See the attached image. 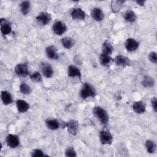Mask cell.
I'll list each match as a JSON object with an SVG mask.
<instances>
[{
	"label": "cell",
	"instance_id": "cell-1",
	"mask_svg": "<svg viewBox=\"0 0 157 157\" xmlns=\"http://www.w3.org/2000/svg\"><path fill=\"white\" fill-rule=\"evenodd\" d=\"M93 113L102 124H106L109 122V118L107 112L101 107H95L93 109Z\"/></svg>",
	"mask_w": 157,
	"mask_h": 157
},
{
	"label": "cell",
	"instance_id": "cell-2",
	"mask_svg": "<svg viewBox=\"0 0 157 157\" xmlns=\"http://www.w3.org/2000/svg\"><path fill=\"white\" fill-rule=\"evenodd\" d=\"M96 91L94 87L89 83H85L80 91V96L83 99H85L89 97H94Z\"/></svg>",
	"mask_w": 157,
	"mask_h": 157
},
{
	"label": "cell",
	"instance_id": "cell-3",
	"mask_svg": "<svg viewBox=\"0 0 157 157\" xmlns=\"http://www.w3.org/2000/svg\"><path fill=\"white\" fill-rule=\"evenodd\" d=\"M99 139L102 144H111L113 140V137L110 132L106 130H102L100 132Z\"/></svg>",
	"mask_w": 157,
	"mask_h": 157
},
{
	"label": "cell",
	"instance_id": "cell-4",
	"mask_svg": "<svg viewBox=\"0 0 157 157\" xmlns=\"http://www.w3.org/2000/svg\"><path fill=\"white\" fill-rule=\"evenodd\" d=\"M67 29L66 26L61 21H56L53 25V31L56 35H62L66 32Z\"/></svg>",
	"mask_w": 157,
	"mask_h": 157
},
{
	"label": "cell",
	"instance_id": "cell-5",
	"mask_svg": "<svg viewBox=\"0 0 157 157\" xmlns=\"http://www.w3.org/2000/svg\"><path fill=\"white\" fill-rule=\"evenodd\" d=\"M15 72L20 77H26L28 75V69L26 63L18 64L15 67Z\"/></svg>",
	"mask_w": 157,
	"mask_h": 157
},
{
	"label": "cell",
	"instance_id": "cell-6",
	"mask_svg": "<svg viewBox=\"0 0 157 157\" xmlns=\"http://www.w3.org/2000/svg\"><path fill=\"white\" fill-rule=\"evenodd\" d=\"M51 20H52V17L50 14L45 12H40L36 17L37 21L42 25H47L50 22Z\"/></svg>",
	"mask_w": 157,
	"mask_h": 157
},
{
	"label": "cell",
	"instance_id": "cell-7",
	"mask_svg": "<svg viewBox=\"0 0 157 157\" xmlns=\"http://www.w3.org/2000/svg\"><path fill=\"white\" fill-rule=\"evenodd\" d=\"M1 31L3 35H7L11 33L12 28L10 22L6 19L1 18L0 20Z\"/></svg>",
	"mask_w": 157,
	"mask_h": 157
},
{
	"label": "cell",
	"instance_id": "cell-8",
	"mask_svg": "<svg viewBox=\"0 0 157 157\" xmlns=\"http://www.w3.org/2000/svg\"><path fill=\"white\" fill-rule=\"evenodd\" d=\"M40 66L42 72L45 77L50 78L53 76V70L50 64L47 63H41Z\"/></svg>",
	"mask_w": 157,
	"mask_h": 157
},
{
	"label": "cell",
	"instance_id": "cell-9",
	"mask_svg": "<svg viewBox=\"0 0 157 157\" xmlns=\"http://www.w3.org/2000/svg\"><path fill=\"white\" fill-rule=\"evenodd\" d=\"M139 45V42L132 38H128L125 42V47L129 52H134L136 50Z\"/></svg>",
	"mask_w": 157,
	"mask_h": 157
},
{
	"label": "cell",
	"instance_id": "cell-10",
	"mask_svg": "<svg viewBox=\"0 0 157 157\" xmlns=\"http://www.w3.org/2000/svg\"><path fill=\"white\" fill-rule=\"evenodd\" d=\"M6 143L10 148H15L18 146L20 142L17 136L14 134H9L6 137Z\"/></svg>",
	"mask_w": 157,
	"mask_h": 157
},
{
	"label": "cell",
	"instance_id": "cell-11",
	"mask_svg": "<svg viewBox=\"0 0 157 157\" xmlns=\"http://www.w3.org/2000/svg\"><path fill=\"white\" fill-rule=\"evenodd\" d=\"M67 130L70 134L75 136L77 134L78 129V123L76 120H71L66 124Z\"/></svg>",
	"mask_w": 157,
	"mask_h": 157
},
{
	"label": "cell",
	"instance_id": "cell-12",
	"mask_svg": "<svg viewBox=\"0 0 157 157\" xmlns=\"http://www.w3.org/2000/svg\"><path fill=\"white\" fill-rule=\"evenodd\" d=\"M115 62L117 65L121 67H126L129 66L131 64V61L129 59L123 55H118L115 58Z\"/></svg>",
	"mask_w": 157,
	"mask_h": 157
},
{
	"label": "cell",
	"instance_id": "cell-13",
	"mask_svg": "<svg viewBox=\"0 0 157 157\" xmlns=\"http://www.w3.org/2000/svg\"><path fill=\"white\" fill-rule=\"evenodd\" d=\"M46 54L51 59H58L59 58L57 49L54 45H50L46 48Z\"/></svg>",
	"mask_w": 157,
	"mask_h": 157
},
{
	"label": "cell",
	"instance_id": "cell-14",
	"mask_svg": "<svg viewBox=\"0 0 157 157\" xmlns=\"http://www.w3.org/2000/svg\"><path fill=\"white\" fill-rule=\"evenodd\" d=\"M91 15L93 18L97 21H100L102 20L104 17L103 12L100 8L98 7H95L93 9L91 12Z\"/></svg>",
	"mask_w": 157,
	"mask_h": 157
},
{
	"label": "cell",
	"instance_id": "cell-15",
	"mask_svg": "<svg viewBox=\"0 0 157 157\" xmlns=\"http://www.w3.org/2000/svg\"><path fill=\"white\" fill-rule=\"evenodd\" d=\"M85 13L80 8L73 9L71 12V16L73 19L84 20L85 18Z\"/></svg>",
	"mask_w": 157,
	"mask_h": 157
},
{
	"label": "cell",
	"instance_id": "cell-16",
	"mask_svg": "<svg viewBox=\"0 0 157 157\" xmlns=\"http://www.w3.org/2000/svg\"><path fill=\"white\" fill-rule=\"evenodd\" d=\"M67 74H68V76L70 77H77L78 78H81L80 71L77 67L74 65H71L68 67Z\"/></svg>",
	"mask_w": 157,
	"mask_h": 157
},
{
	"label": "cell",
	"instance_id": "cell-17",
	"mask_svg": "<svg viewBox=\"0 0 157 157\" xmlns=\"http://www.w3.org/2000/svg\"><path fill=\"white\" fill-rule=\"evenodd\" d=\"M17 107L19 112L24 113L28 110L29 105L26 101L22 99H18L17 101Z\"/></svg>",
	"mask_w": 157,
	"mask_h": 157
},
{
	"label": "cell",
	"instance_id": "cell-18",
	"mask_svg": "<svg viewBox=\"0 0 157 157\" xmlns=\"http://www.w3.org/2000/svg\"><path fill=\"white\" fill-rule=\"evenodd\" d=\"M132 109L137 113H143L145 111V105L142 101H136L134 103Z\"/></svg>",
	"mask_w": 157,
	"mask_h": 157
},
{
	"label": "cell",
	"instance_id": "cell-19",
	"mask_svg": "<svg viewBox=\"0 0 157 157\" xmlns=\"http://www.w3.org/2000/svg\"><path fill=\"white\" fill-rule=\"evenodd\" d=\"M1 99L5 105L10 104L13 101L11 94L7 91H2L1 92Z\"/></svg>",
	"mask_w": 157,
	"mask_h": 157
},
{
	"label": "cell",
	"instance_id": "cell-20",
	"mask_svg": "<svg viewBox=\"0 0 157 157\" xmlns=\"http://www.w3.org/2000/svg\"><path fill=\"white\" fill-rule=\"evenodd\" d=\"M61 42L63 46L67 49H70L72 48L75 44V40L69 37H65L62 38Z\"/></svg>",
	"mask_w": 157,
	"mask_h": 157
},
{
	"label": "cell",
	"instance_id": "cell-21",
	"mask_svg": "<svg viewBox=\"0 0 157 157\" xmlns=\"http://www.w3.org/2000/svg\"><path fill=\"white\" fill-rule=\"evenodd\" d=\"M113 48L109 40H106L102 44V53L110 55L113 52Z\"/></svg>",
	"mask_w": 157,
	"mask_h": 157
},
{
	"label": "cell",
	"instance_id": "cell-22",
	"mask_svg": "<svg viewBox=\"0 0 157 157\" xmlns=\"http://www.w3.org/2000/svg\"><path fill=\"white\" fill-rule=\"evenodd\" d=\"M142 85L145 88H151L154 86L155 80L153 77L148 75H145L142 82Z\"/></svg>",
	"mask_w": 157,
	"mask_h": 157
},
{
	"label": "cell",
	"instance_id": "cell-23",
	"mask_svg": "<svg viewBox=\"0 0 157 157\" xmlns=\"http://www.w3.org/2000/svg\"><path fill=\"white\" fill-rule=\"evenodd\" d=\"M99 60L101 65L104 66H109L112 61V58L110 56V55L104 54L102 53V54L100 56Z\"/></svg>",
	"mask_w": 157,
	"mask_h": 157
},
{
	"label": "cell",
	"instance_id": "cell-24",
	"mask_svg": "<svg viewBox=\"0 0 157 157\" xmlns=\"http://www.w3.org/2000/svg\"><path fill=\"white\" fill-rule=\"evenodd\" d=\"M47 128L51 130L57 129L59 126V121L56 119H48L45 121Z\"/></svg>",
	"mask_w": 157,
	"mask_h": 157
},
{
	"label": "cell",
	"instance_id": "cell-25",
	"mask_svg": "<svg viewBox=\"0 0 157 157\" xmlns=\"http://www.w3.org/2000/svg\"><path fill=\"white\" fill-rule=\"evenodd\" d=\"M124 18L127 21L132 23L136 21L137 18V16L134 11L131 10H128L127 11H126V12L124 14Z\"/></svg>",
	"mask_w": 157,
	"mask_h": 157
},
{
	"label": "cell",
	"instance_id": "cell-26",
	"mask_svg": "<svg viewBox=\"0 0 157 157\" xmlns=\"http://www.w3.org/2000/svg\"><path fill=\"white\" fill-rule=\"evenodd\" d=\"M124 1H113L111 2V7L113 12H118L122 7Z\"/></svg>",
	"mask_w": 157,
	"mask_h": 157
},
{
	"label": "cell",
	"instance_id": "cell-27",
	"mask_svg": "<svg viewBox=\"0 0 157 157\" xmlns=\"http://www.w3.org/2000/svg\"><path fill=\"white\" fill-rule=\"evenodd\" d=\"M20 6L21 13L25 15H26L30 9V2L28 1H24L20 3Z\"/></svg>",
	"mask_w": 157,
	"mask_h": 157
},
{
	"label": "cell",
	"instance_id": "cell-28",
	"mask_svg": "<svg viewBox=\"0 0 157 157\" xmlns=\"http://www.w3.org/2000/svg\"><path fill=\"white\" fill-rule=\"evenodd\" d=\"M156 144L154 142L148 140L145 142V147L147 151L150 153H153L156 150Z\"/></svg>",
	"mask_w": 157,
	"mask_h": 157
},
{
	"label": "cell",
	"instance_id": "cell-29",
	"mask_svg": "<svg viewBox=\"0 0 157 157\" xmlns=\"http://www.w3.org/2000/svg\"><path fill=\"white\" fill-rule=\"evenodd\" d=\"M20 90L24 94H28L31 93V90L30 86L25 83H22L20 86Z\"/></svg>",
	"mask_w": 157,
	"mask_h": 157
},
{
	"label": "cell",
	"instance_id": "cell-30",
	"mask_svg": "<svg viewBox=\"0 0 157 157\" xmlns=\"http://www.w3.org/2000/svg\"><path fill=\"white\" fill-rule=\"evenodd\" d=\"M30 78L34 82H40L42 81V76L39 72H34L31 74Z\"/></svg>",
	"mask_w": 157,
	"mask_h": 157
},
{
	"label": "cell",
	"instance_id": "cell-31",
	"mask_svg": "<svg viewBox=\"0 0 157 157\" xmlns=\"http://www.w3.org/2000/svg\"><path fill=\"white\" fill-rule=\"evenodd\" d=\"M65 156L67 157L76 156L77 155H76V153H75L74 149L72 147H69L65 152Z\"/></svg>",
	"mask_w": 157,
	"mask_h": 157
},
{
	"label": "cell",
	"instance_id": "cell-32",
	"mask_svg": "<svg viewBox=\"0 0 157 157\" xmlns=\"http://www.w3.org/2000/svg\"><path fill=\"white\" fill-rule=\"evenodd\" d=\"M31 156L33 157H40L44 156L45 155L44 154L43 151L40 149H35L33 151Z\"/></svg>",
	"mask_w": 157,
	"mask_h": 157
},
{
	"label": "cell",
	"instance_id": "cell-33",
	"mask_svg": "<svg viewBox=\"0 0 157 157\" xmlns=\"http://www.w3.org/2000/svg\"><path fill=\"white\" fill-rule=\"evenodd\" d=\"M148 58L150 61L153 63H157V57H156V53L155 52H151L148 55Z\"/></svg>",
	"mask_w": 157,
	"mask_h": 157
},
{
	"label": "cell",
	"instance_id": "cell-34",
	"mask_svg": "<svg viewBox=\"0 0 157 157\" xmlns=\"http://www.w3.org/2000/svg\"><path fill=\"white\" fill-rule=\"evenodd\" d=\"M151 105H152V107L154 110V111L155 112H156L157 111V108H156V104H157V101H156V98L155 97H153L152 98V99H151Z\"/></svg>",
	"mask_w": 157,
	"mask_h": 157
},
{
	"label": "cell",
	"instance_id": "cell-35",
	"mask_svg": "<svg viewBox=\"0 0 157 157\" xmlns=\"http://www.w3.org/2000/svg\"><path fill=\"white\" fill-rule=\"evenodd\" d=\"M136 2L137 4H138L139 6H144V4H145V1H136Z\"/></svg>",
	"mask_w": 157,
	"mask_h": 157
}]
</instances>
